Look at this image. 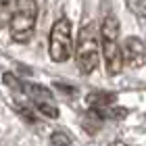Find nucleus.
<instances>
[{
  "instance_id": "obj_5",
  "label": "nucleus",
  "mask_w": 146,
  "mask_h": 146,
  "mask_svg": "<svg viewBox=\"0 0 146 146\" xmlns=\"http://www.w3.org/2000/svg\"><path fill=\"white\" fill-rule=\"evenodd\" d=\"M121 46H123V61H125V65L131 67V69L142 67L144 61H146V46H144L142 40L129 36V38H125V42Z\"/></svg>"
},
{
  "instance_id": "obj_13",
  "label": "nucleus",
  "mask_w": 146,
  "mask_h": 146,
  "mask_svg": "<svg viewBox=\"0 0 146 146\" xmlns=\"http://www.w3.org/2000/svg\"><path fill=\"white\" fill-rule=\"evenodd\" d=\"M56 88L58 90H63V92H69V96H73V94H75V88H73V86H65V84H56Z\"/></svg>"
},
{
  "instance_id": "obj_9",
  "label": "nucleus",
  "mask_w": 146,
  "mask_h": 146,
  "mask_svg": "<svg viewBox=\"0 0 146 146\" xmlns=\"http://www.w3.org/2000/svg\"><path fill=\"white\" fill-rule=\"evenodd\" d=\"M125 4L136 17H146V0H125Z\"/></svg>"
},
{
  "instance_id": "obj_4",
  "label": "nucleus",
  "mask_w": 146,
  "mask_h": 146,
  "mask_svg": "<svg viewBox=\"0 0 146 146\" xmlns=\"http://www.w3.org/2000/svg\"><path fill=\"white\" fill-rule=\"evenodd\" d=\"M48 52L54 63H65L69 61L73 52V40H71V23L69 19H58L50 29V42H48Z\"/></svg>"
},
{
  "instance_id": "obj_15",
  "label": "nucleus",
  "mask_w": 146,
  "mask_h": 146,
  "mask_svg": "<svg viewBox=\"0 0 146 146\" xmlns=\"http://www.w3.org/2000/svg\"><path fill=\"white\" fill-rule=\"evenodd\" d=\"M2 2H6V0H2Z\"/></svg>"
},
{
  "instance_id": "obj_2",
  "label": "nucleus",
  "mask_w": 146,
  "mask_h": 146,
  "mask_svg": "<svg viewBox=\"0 0 146 146\" xmlns=\"http://www.w3.org/2000/svg\"><path fill=\"white\" fill-rule=\"evenodd\" d=\"M100 36H102V56L104 65L111 75H117L123 69V46L117 42L119 38V21L113 15H107L100 25Z\"/></svg>"
},
{
  "instance_id": "obj_11",
  "label": "nucleus",
  "mask_w": 146,
  "mask_h": 146,
  "mask_svg": "<svg viewBox=\"0 0 146 146\" xmlns=\"http://www.w3.org/2000/svg\"><path fill=\"white\" fill-rule=\"evenodd\" d=\"M4 84L11 86V88H15V90H23V84L19 82V79H15L11 73H4Z\"/></svg>"
},
{
  "instance_id": "obj_12",
  "label": "nucleus",
  "mask_w": 146,
  "mask_h": 146,
  "mask_svg": "<svg viewBox=\"0 0 146 146\" xmlns=\"http://www.w3.org/2000/svg\"><path fill=\"white\" fill-rule=\"evenodd\" d=\"M17 113H19V115H21V117H23L27 123H36V115H34V113H29V109L19 107V109H17Z\"/></svg>"
},
{
  "instance_id": "obj_10",
  "label": "nucleus",
  "mask_w": 146,
  "mask_h": 146,
  "mask_svg": "<svg viewBox=\"0 0 146 146\" xmlns=\"http://www.w3.org/2000/svg\"><path fill=\"white\" fill-rule=\"evenodd\" d=\"M50 142L54 146H71L73 144V138L67 134V131H54L50 136Z\"/></svg>"
},
{
  "instance_id": "obj_14",
  "label": "nucleus",
  "mask_w": 146,
  "mask_h": 146,
  "mask_svg": "<svg viewBox=\"0 0 146 146\" xmlns=\"http://www.w3.org/2000/svg\"><path fill=\"white\" fill-rule=\"evenodd\" d=\"M109 146H125V144H123V142H121V140H115V142H111V144H109Z\"/></svg>"
},
{
  "instance_id": "obj_8",
  "label": "nucleus",
  "mask_w": 146,
  "mask_h": 146,
  "mask_svg": "<svg viewBox=\"0 0 146 146\" xmlns=\"http://www.w3.org/2000/svg\"><path fill=\"white\" fill-rule=\"evenodd\" d=\"M36 109L48 119H56L58 117V109H56L54 102H40V104H36Z\"/></svg>"
},
{
  "instance_id": "obj_3",
  "label": "nucleus",
  "mask_w": 146,
  "mask_h": 146,
  "mask_svg": "<svg viewBox=\"0 0 146 146\" xmlns=\"http://www.w3.org/2000/svg\"><path fill=\"white\" fill-rule=\"evenodd\" d=\"M36 19H38V4L34 0H23L21 4L13 11L9 19V31L11 38L19 44L29 42L36 29Z\"/></svg>"
},
{
  "instance_id": "obj_1",
  "label": "nucleus",
  "mask_w": 146,
  "mask_h": 146,
  "mask_svg": "<svg viewBox=\"0 0 146 146\" xmlns=\"http://www.w3.org/2000/svg\"><path fill=\"white\" fill-rule=\"evenodd\" d=\"M102 36H98V27L96 23H86L79 29L77 36V44H75V61L79 71L84 73H92L98 67L100 61V44Z\"/></svg>"
},
{
  "instance_id": "obj_6",
  "label": "nucleus",
  "mask_w": 146,
  "mask_h": 146,
  "mask_svg": "<svg viewBox=\"0 0 146 146\" xmlns=\"http://www.w3.org/2000/svg\"><path fill=\"white\" fill-rule=\"evenodd\" d=\"M115 100H117V94H113V92H92L86 96V102L92 109H107Z\"/></svg>"
},
{
  "instance_id": "obj_7",
  "label": "nucleus",
  "mask_w": 146,
  "mask_h": 146,
  "mask_svg": "<svg viewBox=\"0 0 146 146\" xmlns=\"http://www.w3.org/2000/svg\"><path fill=\"white\" fill-rule=\"evenodd\" d=\"M23 90L29 94V98H34V104L40 102H52V92L44 86H38V84H23Z\"/></svg>"
}]
</instances>
